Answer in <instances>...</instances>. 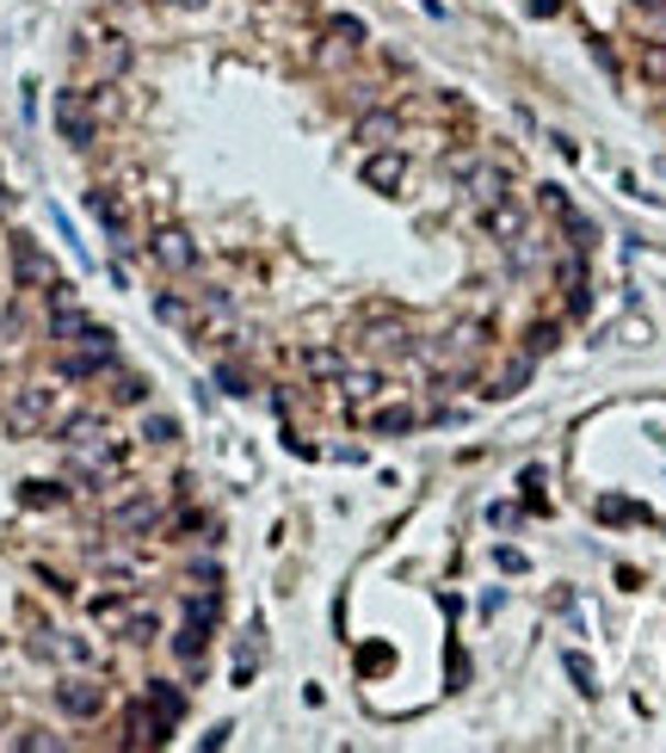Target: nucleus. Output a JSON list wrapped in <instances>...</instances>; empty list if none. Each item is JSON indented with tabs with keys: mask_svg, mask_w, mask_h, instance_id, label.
Returning <instances> with one entry per match:
<instances>
[{
	"mask_svg": "<svg viewBox=\"0 0 666 753\" xmlns=\"http://www.w3.org/2000/svg\"><path fill=\"white\" fill-rule=\"evenodd\" d=\"M50 408H56V395H50L44 383H25V390L7 402V433H13V439H32V433H44Z\"/></svg>",
	"mask_w": 666,
	"mask_h": 753,
	"instance_id": "obj_1",
	"label": "nucleus"
},
{
	"mask_svg": "<svg viewBox=\"0 0 666 753\" xmlns=\"http://www.w3.org/2000/svg\"><path fill=\"white\" fill-rule=\"evenodd\" d=\"M13 279H19V284H44V291H56V284H63V279H56V260H50V253L37 248L32 236L13 241Z\"/></svg>",
	"mask_w": 666,
	"mask_h": 753,
	"instance_id": "obj_2",
	"label": "nucleus"
},
{
	"mask_svg": "<svg viewBox=\"0 0 666 753\" xmlns=\"http://www.w3.org/2000/svg\"><path fill=\"white\" fill-rule=\"evenodd\" d=\"M149 253H155V266H167V272H192V266H198V248H192L186 229H155Z\"/></svg>",
	"mask_w": 666,
	"mask_h": 753,
	"instance_id": "obj_3",
	"label": "nucleus"
},
{
	"mask_svg": "<svg viewBox=\"0 0 666 753\" xmlns=\"http://www.w3.org/2000/svg\"><path fill=\"white\" fill-rule=\"evenodd\" d=\"M111 525H118V532H155V525H161V501H155V494H130V501L111 506Z\"/></svg>",
	"mask_w": 666,
	"mask_h": 753,
	"instance_id": "obj_4",
	"label": "nucleus"
},
{
	"mask_svg": "<svg viewBox=\"0 0 666 753\" xmlns=\"http://www.w3.org/2000/svg\"><path fill=\"white\" fill-rule=\"evenodd\" d=\"M56 705L68 710V717H99V710H106V691L94 686V679H63V686H56Z\"/></svg>",
	"mask_w": 666,
	"mask_h": 753,
	"instance_id": "obj_5",
	"label": "nucleus"
},
{
	"mask_svg": "<svg viewBox=\"0 0 666 753\" xmlns=\"http://www.w3.org/2000/svg\"><path fill=\"white\" fill-rule=\"evenodd\" d=\"M56 124H63V137L75 142V149H87V142H94V118H87V106H80L75 94H63V106H56Z\"/></svg>",
	"mask_w": 666,
	"mask_h": 753,
	"instance_id": "obj_6",
	"label": "nucleus"
},
{
	"mask_svg": "<svg viewBox=\"0 0 666 753\" xmlns=\"http://www.w3.org/2000/svg\"><path fill=\"white\" fill-rule=\"evenodd\" d=\"M402 173H407V161L395 155V149H383V155H371V167H364V179H371L376 192H395V186H402Z\"/></svg>",
	"mask_w": 666,
	"mask_h": 753,
	"instance_id": "obj_7",
	"label": "nucleus"
},
{
	"mask_svg": "<svg viewBox=\"0 0 666 753\" xmlns=\"http://www.w3.org/2000/svg\"><path fill=\"white\" fill-rule=\"evenodd\" d=\"M395 137H402V118H395V111H376V118L358 124V142H371V149H395Z\"/></svg>",
	"mask_w": 666,
	"mask_h": 753,
	"instance_id": "obj_8",
	"label": "nucleus"
},
{
	"mask_svg": "<svg viewBox=\"0 0 666 753\" xmlns=\"http://www.w3.org/2000/svg\"><path fill=\"white\" fill-rule=\"evenodd\" d=\"M94 439H99V414H75V421H63V445H68V451H87Z\"/></svg>",
	"mask_w": 666,
	"mask_h": 753,
	"instance_id": "obj_9",
	"label": "nucleus"
},
{
	"mask_svg": "<svg viewBox=\"0 0 666 753\" xmlns=\"http://www.w3.org/2000/svg\"><path fill=\"white\" fill-rule=\"evenodd\" d=\"M149 705H155L161 729H173V722L186 717V698H179V691H173V686H155V691H149Z\"/></svg>",
	"mask_w": 666,
	"mask_h": 753,
	"instance_id": "obj_10",
	"label": "nucleus"
},
{
	"mask_svg": "<svg viewBox=\"0 0 666 753\" xmlns=\"http://www.w3.org/2000/svg\"><path fill=\"white\" fill-rule=\"evenodd\" d=\"M518 222H525V217H518V210H512V205H500V210H481V229H488V236H500V241H512V236H518Z\"/></svg>",
	"mask_w": 666,
	"mask_h": 753,
	"instance_id": "obj_11",
	"label": "nucleus"
},
{
	"mask_svg": "<svg viewBox=\"0 0 666 753\" xmlns=\"http://www.w3.org/2000/svg\"><path fill=\"white\" fill-rule=\"evenodd\" d=\"M173 648H179L186 661H198V655H204V624H192V618H186V630L173 636Z\"/></svg>",
	"mask_w": 666,
	"mask_h": 753,
	"instance_id": "obj_12",
	"label": "nucleus"
},
{
	"mask_svg": "<svg viewBox=\"0 0 666 753\" xmlns=\"http://www.w3.org/2000/svg\"><path fill=\"white\" fill-rule=\"evenodd\" d=\"M371 426H376V433H407V426H414V414H407V408H383Z\"/></svg>",
	"mask_w": 666,
	"mask_h": 753,
	"instance_id": "obj_13",
	"label": "nucleus"
},
{
	"mask_svg": "<svg viewBox=\"0 0 666 753\" xmlns=\"http://www.w3.org/2000/svg\"><path fill=\"white\" fill-rule=\"evenodd\" d=\"M642 75H648V80H666V44L642 50Z\"/></svg>",
	"mask_w": 666,
	"mask_h": 753,
	"instance_id": "obj_14",
	"label": "nucleus"
},
{
	"mask_svg": "<svg viewBox=\"0 0 666 753\" xmlns=\"http://www.w3.org/2000/svg\"><path fill=\"white\" fill-rule=\"evenodd\" d=\"M309 371L315 376H340L346 364H340V352H309Z\"/></svg>",
	"mask_w": 666,
	"mask_h": 753,
	"instance_id": "obj_15",
	"label": "nucleus"
},
{
	"mask_svg": "<svg viewBox=\"0 0 666 753\" xmlns=\"http://www.w3.org/2000/svg\"><path fill=\"white\" fill-rule=\"evenodd\" d=\"M568 674L580 679V691H599V679H592V667H587V655H568Z\"/></svg>",
	"mask_w": 666,
	"mask_h": 753,
	"instance_id": "obj_16",
	"label": "nucleus"
},
{
	"mask_svg": "<svg viewBox=\"0 0 666 753\" xmlns=\"http://www.w3.org/2000/svg\"><path fill=\"white\" fill-rule=\"evenodd\" d=\"M149 395V383L142 376H118V402H142Z\"/></svg>",
	"mask_w": 666,
	"mask_h": 753,
	"instance_id": "obj_17",
	"label": "nucleus"
},
{
	"mask_svg": "<svg viewBox=\"0 0 666 753\" xmlns=\"http://www.w3.org/2000/svg\"><path fill=\"white\" fill-rule=\"evenodd\" d=\"M142 433H149V445H173V433H179V426H173V421H149Z\"/></svg>",
	"mask_w": 666,
	"mask_h": 753,
	"instance_id": "obj_18",
	"label": "nucleus"
},
{
	"mask_svg": "<svg viewBox=\"0 0 666 753\" xmlns=\"http://www.w3.org/2000/svg\"><path fill=\"white\" fill-rule=\"evenodd\" d=\"M25 501H32V506H50V501H56V482H32V488H25Z\"/></svg>",
	"mask_w": 666,
	"mask_h": 753,
	"instance_id": "obj_19",
	"label": "nucleus"
},
{
	"mask_svg": "<svg viewBox=\"0 0 666 753\" xmlns=\"http://www.w3.org/2000/svg\"><path fill=\"white\" fill-rule=\"evenodd\" d=\"M149 636H155V618H149V612L130 618V643H149Z\"/></svg>",
	"mask_w": 666,
	"mask_h": 753,
	"instance_id": "obj_20",
	"label": "nucleus"
},
{
	"mask_svg": "<svg viewBox=\"0 0 666 753\" xmlns=\"http://www.w3.org/2000/svg\"><path fill=\"white\" fill-rule=\"evenodd\" d=\"M635 7H648V13H666V0H635Z\"/></svg>",
	"mask_w": 666,
	"mask_h": 753,
	"instance_id": "obj_21",
	"label": "nucleus"
},
{
	"mask_svg": "<svg viewBox=\"0 0 666 753\" xmlns=\"http://www.w3.org/2000/svg\"><path fill=\"white\" fill-rule=\"evenodd\" d=\"M173 7H204V0H173Z\"/></svg>",
	"mask_w": 666,
	"mask_h": 753,
	"instance_id": "obj_22",
	"label": "nucleus"
}]
</instances>
